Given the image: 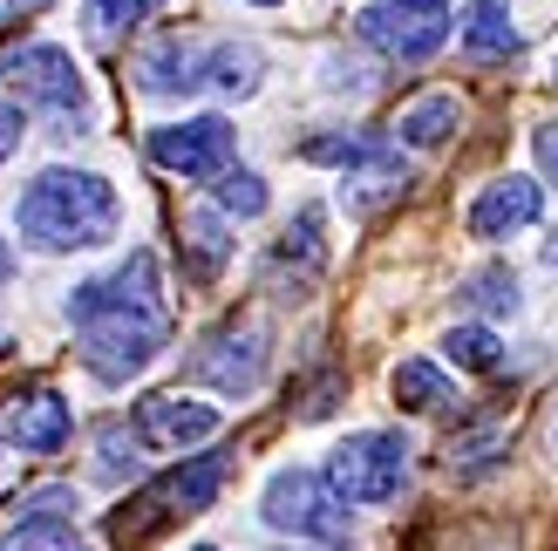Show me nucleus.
Segmentation results:
<instances>
[{"mask_svg":"<svg viewBox=\"0 0 558 551\" xmlns=\"http://www.w3.org/2000/svg\"><path fill=\"white\" fill-rule=\"evenodd\" d=\"M218 490H226V463H218V456H191V463H178V470H163L136 504H123L117 517H109V538H117L123 551H144L163 525L211 511Z\"/></svg>","mask_w":558,"mask_h":551,"instance_id":"nucleus-3","label":"nucleus"},{"mask_svg":"<svg viewBox=\"0 0 558 551\" xmlns=\"http://www.w3.org/2000/svg\"><path fill=\"white\" fill-rule=\"evenodd\" d=\"M69 429H75V408L54 389H35V395H21L8 408V436H14L21 456H54V450L69 443Z\"/></svg>","mask_w":558,"mask_h":551,"instance_id":"nucleus-13","label":"nucleus"},{"mask_svg":"<svg viewBox=\"0 0 558 551\" xmlns=\"http://www.w3.org/2000/svg\"><path fill=\"white\" fill-rule=\"evenodd\" d=\"M198 551H218V544H198Z\"/></svg>","mask_w":558,"mask_h":551,"instance_id":"nucleus-35","label":"nucleus"},{"mask_svg":"<svg viewBox=\"0 0 558 551\" xmlns=\"http://www.w3.org/2000/svg\"><path fill=\"white\" fill-rule=\"evenodd\" d=\"M259 511H266L272 531H293V538H314V544H348V504L314 470H272L259 490Z\"/></svg>","mask_w":558,"mask_h":551,"instance_id":"nucleus-5","label":"nucleus"},{"mask_svg":"<svg viewBox=\"0 0 558 551\" xmlns=\"http://www.w3.org/2000/svg\"><path fill=\"white\" fill-rule=\"evenodd\" d=\"M532 150H538V163H545V177L558 184V123H538V130H532Z\"/></svg>","mask_w":558,"mask_h":551,"instance_id":"nucleus-29","label":"nucleus"},{"mask_svg":"<svg viewBox=\"0 0 558 551\" xmlns=\"http://www.w3.org/2000/svg\"><path fill=\"white\" fill-rule=\"evenodd\" d=\"M8 8H21V14H41V8H48V0H8Z\"/></svg>","mask_w":558,"mask_h":551,"instance_id":"nucleus-31","label":"nucleus"},{"mask_svg":"<svg viewBox=\"0 0 558 551\" xmlns=\"http://www.w3.org/2000/svg\"><path fill=\"white\" fill-rule=\"evenodd\" d=\"M205 54L211 48H198L191 35H157L130 62V75H136L144 96H191V89H205Z\"/></svg>","mask_w":558,"mask_h":551,"instance_id":"nucleus-11","label":"nucleus"},{"mask_svg":"<svg viewBox=\"0 0 558 551\" xmlns=\"http://www.w3.org/2000/svg\"><path fill=\"white\" fill-rule=\"evenodd\" d=\"M232 259V238H226V218L218 211H191L184 218V272L191 280H218V266Z\"/></svg>","mask_w":558,"mask_h":551,"instance_id":"nucleus-16","label":"nucleus"},{"mask_svg":"<svg viewBox=\"0 0 558 551\" xmlns=\"http://www.w3.org/2000/svg\"><path fill=\"white\" fill-rule=\"evenodd\" d=\"M518 48H524V35H518V21H511V8L505 0H470L463 8V54L470 62H518Z\"/></svg>","mask_w":558,"mask_h":551,"instance_id":"nucleus-14","label":"nucleus"},{"mask_svg":"<svg viewBox=\"0 0 558 551\" xmlns=\"http://www.w3.org/2000/svg\"><path fill=\"white\" fill-rule=\"evenodd\" d=\"M457 123H463V102L436 89V96H415V102L402 109L396 136H402L409 150H436V144H450V136H457Z\"/></svg>","mask_w":558,"mask_h":551,"instance_id":"nucleus-15","label":"nucleus"},{"mask_svg":"<svg viewBox=\"0 0 558 551\" xmlns=\"http://www.w3.org/2000/svg\"><path fill=\"white\" fill-rule=\"evenodd\" d=\"M21 136H27V117H21V102H0V163H8L21 150Z\"/></svg>","mask_w":558,"mask_h":551,"instance_id":"nucleus-27","label":"nucleus"},{"mask_svg":"<svg viewBox=\"0 0 558 551\" xmlns=\"http://www.w3.org/2000/svg\"><path fill=\"white\" fill-rule=\"evenodd\" d=\"M442 354H450L457 368H470V375H497V368H505V347H497L490 327H450V334H442Z\"/></svg>","mask_w":558,"mask_h":551,"instance_id":"nucleus-22","label":"nucleus"},{"mask_svg":"<svg viewBox=\"0 0 558 551\" xmlns=\"http://www.w3.org/2000/svg\"><path fill=\"white\" fill-rule=\"evenodd\" d=\"M457 0H375V8H361L354 35L381 48L388 62H429V54L450 41V14Z\"/></svg>","mask_w":558,"mask_h":551,"instance_id":"nucleus-6","label":"nucleus"},{"mask_svg":"<svg viewBox=\"0 0 558 551\" xmlns=\"http://www.w3.org/2000/svg\"><path fill=\"white\" fill-rule=\"evenodd\" d=\"M136 436L150 450H191L205 436H218V408L191 402V395H150V402H136Z\"/></svg>","mask_w":558,"mask_h":551,"instance_id":"nucleus-12","label":"nucleus"},{"mask_svg":"<svg viewBox=\"0 0 558 551\" xmlns=\"http://www.w3.org/2000/svg\"><path fill=\"white\" fill-rule=\"evenodd\" d=\"M327 89H368V69L348 54H327Z\"/></svg>","mask_w":558,"mask_h":551,"instance_id":"nucleus-28","label":"nucleus"},{"mask_svg":"<svg viewBox=\"0 0 558 551\" xmlns=\"http://www.w3.org/2000/svg\"><path fill=\"white\" fill-rule=\"evenodd\" d=\"M409 456L415 450H409L402 429H361L327 456V483L341 490V504H361V511L396 504L402 483H409Z\"/></svg>","mask_w":558,"mask_h":551,"instance_id":"nucleus-4","label":"nucleus"},{"mask_svg":"<svg viewBox=\"0 0 558 551\" xmlns=\"http://www.w3.org/2000/svg\"><path fill=\"white\" fill-rule=\"evenodd\" d=\"M157 14V0H89V8H82V27H89V41H123L136 21H150Z\"/></svg>","mask_w":558,"mask_h":551,"instance_id":"nucleus-21","label":"nucleus"},{"mask_svg":"<svg viewBox=\"0 0 558 551\" xmlns=\"http://www.w3.org/2000/svg\"><path fill=\"white\" fill-rule=\"evenodd\" d=\"M545 259H551V266H558V232H551V238H545Z\"/></svg>","mask_w":558,"mask_h":551,"instance_id":"nucleus-32","label":"nucleus"},{"mask_svg":"<svg viewBox=\"0 0 558 551\" xmlns=\"http://www.w3.org/2000/svg\"><path fill=\"white\" fill-rule=\"evenodd\" d=\"M96 470L109 477V483H123V477H136V436H130V443H123V423H109L102 436H96Z\"/></svg>","mask_w":558,"mask_h":551,"instance_id":"nucleus-25","label":"nucleus"},{"mask_svg":"<svg viewBox=\"0 0 558 551\" xmlns=\"http://www.w3.org/2000/svg\"><path fill=\"white\" fill-rule=\"evenodd\" d=\"M0 551H89L75 538V517H14L0 531Z\"/></svg>","mask_w":558,"mask_h":551,"instance_id":"nucleus-20","label":"nucleus"},{"mask_svg":"<svg viewBox=\"0 0 558 551\" xmlns=\"http://www.w3.org/2000/svg\"><path fill=\"white\" fill-rule=\"evenodd\" d=\"M551 82H558V62H551Z\"/></svg>","mask_w":558,"mask_h":551,"instance_id":"nucleus-34","label":"nucleus"},{"mask_svg":"<svg viewBox=\"0 0 558 551\" xmlns=\"http://www.w3.org/2000/svg\"><path fill=\"white\" fill-rule=\"evenodd\" d=\"M388 389H396V402L409 408V416H436V408H450V402H457L450 375L429 368V362H402L396 375H388Z\"/></svg>","mask_w":558,"mask_h":551,"instance_id":"nucleus-17","label":"nucleus"},{"mask_svg":"<svg viewBox=\"0 0 558 551\" xmlns=\"http://www.w3.org/2000/svg\"><path fill=\"white\" fill-rule=\"evenodd\" d=\"M0 280H14V253H8V245H0Z\"/></svg>","mask_w":558,"mask_h":551,"instance_id":"nucleus-30","label":"nucleus"},{"mask_svg":"<svg viewBox=\"0 0 558 551\" xmlns=\"http://www.w3.org/2000/svg\"><path fill=\"white\" fill-rule=\"evenodd\" d=\"M150 163H163L171 177L205 184L232 163V123L226 117H184V123H163L150 130Z\"/></svg>","mask_w":558,"mask_h":551,"instance_id":"nucleus-7","label":"nucleus"},{"mask_svg":"<svg viewBox=\"0 0 558 551\" xmlns=\"http://www.w3.org/2000/svg\"><path fill=\"white\" fill-rule=\"evenodd\" d=\"M327 211L320 205H300L293 211V225L279 232V266H300V272H320L327 266Z\"/></svg>","mask_w":558,"mask_h":551,"instance_id":"nucleus-18","label":"nucleus"},{"mask_svg":"<svg viewBox=\"0 0 558 551\" xmlns=\"http://www.w3.org/2000/svg\"><path fill=\"white\" fill-rule=\"evenodd\" d=\"M463 293L477 299L484 314H511L518 307V272L511 266H490V272H477V280H463Z\"/></svg>","mask_w":558,"mask_h":551,"instance_id":"nucleus-24","label":"nucleus"},{"mask_svg":"<svg viewBox=\"0 0 558 551\" xmlns=\"http://www.w3.org/2000/svg\"><path fill=\"white\" fill-rule=\"evenodd\" d=\"M69 511H75V490L69 483H48V490H35V498L14 504V517H69Z\"/></svg>","mask_w":558,"mask_h":551,"instance_id":"nucleus-26","label":"nucleus"},{"mask_svg":"<svg viewBox=\"0 0 558 551\" xmlns=\"http://www.w3.org/2000/svg\"><path fill=\"white\" fill-rule=\"evenodd\" d=\"M205 82H218L226 96H253L259 89V48L253 41H218L205 54Z\"/></svg>","mask_w":558,"mask_h":551,"instance_id":"nucleus-19","label":"nucleus"},{"mask_svg":"<svg viewBox=\"0 0 558 551\" xmlns=\"http://www.w3.org/2000/svg\"><path fill=\"white\" fill-rule=\"evenodd\" d=\"M253 8H279V0H253Z\"/></svg>","mask_w":558,"mask_h":551,"instance_id":"nucleus-33","label":"nucleus"},{"mask_svg":"<svg viewBox=\"0 0 558 551\" xmlns=\"http://www.w3.org/2000/svg\"><path fill=\"white\" fill-rule=\"evenodd\" d=\"M69 320H75V347H82V368L96 381H130L144 375L163 341H171V299H163V272L157 253H136L123 266L82 280L69 299Z\"/></svg>","mask_w":558,"mask_h":551,"instance_id":"nucleus-1","label":"nucleus"},{"mask_svg":"<svg viewBox=\"0 0 558 551\" xmlns=\"http://www.w3.org/2000/svg\"><path fill=\"white\" fill-rule=\"evenodd\" d=\"M545 218V191L532 184V177H490L484 191H477V205H470V238H511V232H524V225H538Z\"/></svg>","mask_w":558,"mask_h":551,"instance_id":"nucleus-10","label":"nucleus"},{"mask_svg":"<svg viewBox=\"0 0 558 551\" xmlns=\"http://www.w3.org/2000/svg\"><path fill=\"white\" fill-rule=\"evenodd\" d=\"M211 191H218V211H232V218H259L266 211V184L253 171H232V163H226Z\"/></svg>","mask_w":558,"mask_h":551,"instance_id":"nucleus-23","label":"nucleus"},{"mask_svg":"<svg viewBox=\"0 0 558 551\" xmlns=\"http://www.w3.org/2000/svg\"><path fill=\"white\" fill-rule=\"evenodd\" d=\"M117 218H123L117 191L96 171H69V163L41 171L14 198V232L35 253H89V245H109L117 238Z\"/></svg>","mask_w":558,"mask_h":551,"instance_id":"nucleus-2","label":"nucleus"},{"mask_svg":"<svg viewBox=\"0 0 558 551\" xmlns=\"http://www.w3.org/2000/svg\"><path fill=\"white\" fill-rule=\"evenodd\" d=\"M191 375L218 395H253L266 381V334L259 327H226V334H211L191 354Z\"/></svg>","mask_w":558,"mask_h":551,"instance_id":"nucleus-9","label":"nucleus"},{"mask_svg":"<svg viewBox=\"0 0 558 551\" xmlns=\"http://www.w3.org/2000/svg\"><path fill=\"white\" fill-rule=\"evenodd\" d=\"M0 75H14L21 82V102H41V109H82V69H75V54L69 48H54V41H27L14 48L8 62H0Z\"/></svg>","mask_w":558,"mask_h":551,"instance_id":"nucleus-8","label":"nucleus"}]
</instances>
